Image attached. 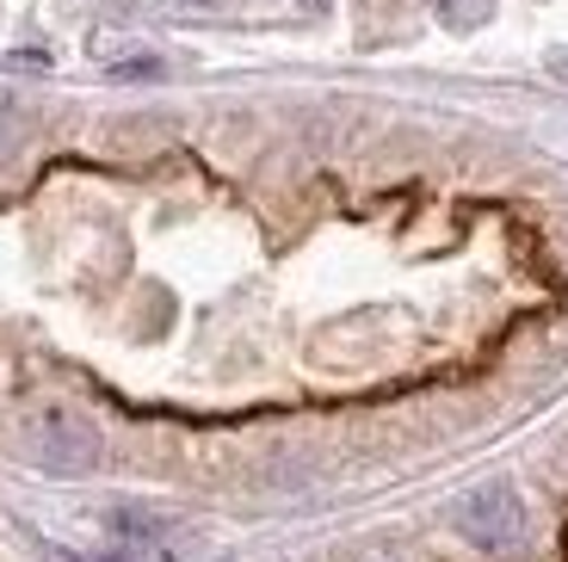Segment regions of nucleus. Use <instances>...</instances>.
Here are the masks:
<instances>
[{
    "mask_svg": "<svg viewBox=\"0 0 568 562\" xmlns=\"http://www.w3.org/2000/svg\"><path fill=\"white\" fill-rule=\"evenodd\" d=\"M457 532L483 550V556H519L531 538V513H526V501H519L513 482H483V489H469L457 501Z\"/></svg>",
    "mask_w": 568,
    "mask_h": 562,
    "instance_id": "obj_1",
    "label": "nucleus"
},
{
    "mask_svg": "<svg viewBox=\"0 0 568 562\" xmlns=\"http://www.w3.org/2000/svg\"><path fill=\"white\" fill-rule=\"evenodd\" d=\"M31 451H38L43 470L87 476V470L100 464V433H93V421H81L74 408H43L38 426H31Z\"/></svg>",
    "mask_w": 568,
    "mask_h": 562,
    "instance_id": "obj_2",
    "label": "nucleus"
},
{
    "mask_svg": "<svg viewBox=\"0 0 568 562\" xmlns=\"http://www.w3.org/2000/svg\"><path fill=\"white\" fill-rule=\"evenodd\" d=\"M112 74H124V81H136V74H161V62H155V57H142V62H118Z\"/></svg>",
    "mask_w": 568,
    "mask_h": 562,
    "instance_id": "obj_3",
    "label": "nucleus"
},
{
    "mask_svg": "<svg viewBox=\"0 0 568 562\" xmlns=\"http://www.w3.org/2000/svg\"><path fill=\"white\" fill-rule=\"evenodd\" d=\"M556 74H568V57H556Z\"/></svg>",
    "mask_w": 568,
    "mask_h": 562,
    "instance_id": "obj_4",
    "label": "nucleus"
},
{
    "mask_svg": "<svg viewBox=\"0 0 568 562\" xmlns=\"http://www.w3.org/2000/svg\"><path fill=\"white\" fill-rule=\"evenodd\" d=\"M105 562H124V556H105Z\"/></svg>",
    "mask_w": 568,
    "mask_h": 562,
    "instance_id": "obj_5",
    "label": "nucleus"
}]
</instances>
